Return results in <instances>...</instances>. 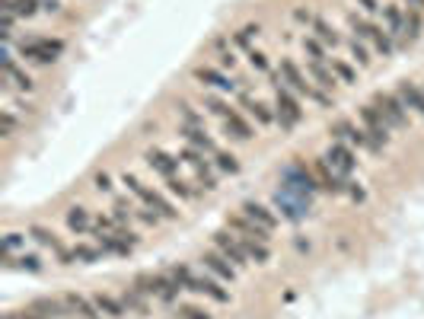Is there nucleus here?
Returning <instances> with one entry per match:
<instances>
[{
  "label": "nucleus",
  "instance_id": "f257e3e1",
  "mask_svg": "<svg viewBox=\"0 0 424 319\" xmlns=\"http://www.w3.org/2000/svg\"><path fill=\"white\" fill-rule=\"evenodd\" d=\"M13 49L23 58V64L51 67V64H58V58L67 51V42L64 39H51V36H29V39H19Z\"/></svg>",
  "mask_w": 424,
  "mask_h": 319
},
{
  "label": "nucleus",
  "instance_id": "f03ea898",
  "mask_svg": "<svg viewBox=\"0 0 424 319\" xmlns=\"http://www.w3.org/2000/svg\"><path fill=\"white\" fill-rule=\"evenodd\" d=\"M268 86L275 90V118H278V128H281L284 134H291L293 128L303 121V106H300L297 93L284 86L281 71H271L268 74Z\"/></svg>",
  "mask_w": 424,
  "mask_h": 319
},
{
  "label": "nucleus",
  "instance_id": "7ed1b4c3",
  "mask_svg": "<svg viewBox=\"0 0 424 319\" xmlns=\"http://www.w3.org/2000/svg\"><path fill=\"white\" fill-rule=\"evenodd\" d=\"M131 284L141 290L143 297L160 300L163 307H173V303L182 297V284L176 281L169 271H141V275H134Z\"/></svg>",
  "mask_w": 424,
  "mask_h": 319
},
{
  "label": "nucleus",
  "instance_id": "20e7f679",
  "mask_svg": "<svg viewBox=\"0 0 424 319\" xmlns=\"http://www.w3.org/2000/svg\"><path fill=\"white\" fill-rule=\"evenodd\" d=\"M169 275L182 284V290L204 294V297H211L214 303H230V290L221 288V281H217L214 275H208V271H204V275H195L186 262H176V265H169Z\"/></svg>",
  "mask_w": 424,
  "mask_h": 319
},
{
  "label": "nucleus",
  "instance_id": "39448f33",
  "mask_svg": "<svg viewBox=\"0 0 424 319\" xmlns=\"http://www.w3.org/2000/svg\"><path fill=\"white\" fill-rule=\"evenodd\" d=\"M121 186H128V192H131L141 205H147L150 211L160 214L163 221H179V214H182L179 205H173V201H169L163 192H156V188H150L147 182H141L134 173H128V169H125V173H121Z\"/></svg>",
  "mask_w": 424,
  "mask_h": 319
},
{
  "label": "nucleus",
  "instance_id": "423d86ee",
  "mask_svg": "<svg viewBox=\"0 0 424 319\" xmlns=\"http://www.w3.org/2000/svg\"><path fill=\"white\" fill-rule=\"evenodd\" d=\"M176 112H179V134H182V141L191 144V147H198V151H204L208 157H214L221 147H217V141L208 134L201 115H198L188 103H179V106H176Z\"/></svg>",
  "mask_w": 424,
  "mask_h": 319
},
{
  "label": "nucleus",
  "instance_id": "0eeeda50",
  "mask_svg": "<svg viewBox=\"0 0 424 319\" xmlns=\"http://www.w3.org/2000/svg\"><path fill=\"white\" fill-rule=\"evenodd\" d=\"M281 77H284V86H287V90H293L297 96H303L306 103H316V106H323V108L335 106V96H329L325 90H319V86L310 80V74H303V71L297 67V61H291V58L281 61Z\"/></svg>",
  "mask_w": 424,
  "mask_h": 319
},
{
  "label": "nucleus",
  "instance_id": "6e6552de",
  "mask_svg": "<svg viewBox=\"0 0 424 319\" xmlns=\"http://www.w3.org/2000/svg\"><path fill=\"white\" fill-rule=\"evenodd\" d=\"M348 26H351L354 39L373 45V51H377L380 58H393L395 54V42L389 39V32L383 23H373V19H367L364 13H348Z\"/></svg>",
  "mask_w": 424,
  "mask_h": 319
},
{
  "label": "nucleus",
  "instance_id": "1a4fd4ad",
  "mask_svg": "<svg viewBox=\"0 0 424 319\" xmlns=\"http://www.w3.org/2000/svg\"><path fill=\"white\" fill-rule=\"evenodd\" d=\"M179 160L191 166V173H195V186L201 188V192H217L221 188V179H217V166L214 160H208V153L198 151V147L191 144H182L179 147Z\"/></svg>",
  "mask_w": 424,
  "mask_h": 319
},
{
  "label": "nucleus",
  "instance_id": "9d476101",
  "mask_svg": "<svg viewBox=\"0 0 424 319\" xmlns=\"http://www.w3.org/2000/svg\"><path fill=\"white\" fill-rule=\"evenodd\" d=\"M332 141H345V144H351L354 151H367V153H383L377 144L370 141V134L364 131V125H354L351 118H338L332 125Z\"/></svg>",
  "mask_w": 424,
  "mask_h": 319
},
{
  "label": "nucleus",
  "instance_id": "9b49d317",
  "mask_svg": "<svg viewBox=\"0 0 424 319\" xmlns=\"http://www.w3.org/2000/svg\"><path fill=\"white\" fill-rule=\"evenodd\" d=\"M191 80L201 86H208V90L214 93H227V96H236V90L243 83L239 80H233L227 71H221V67H211V64H198L195 71H191Z\"/></svg>",
  "mask_w": 424,
  "mask_h": 319
},
{
  "label": "nucleus",
  "instance_id": "f8f14e48",
  "mask_svg": "<svg viewBox=\"0 0 424 319\" xmlns=\"http://www.w3.org/2000/svg\"><path fill=\"white\" fill-rule=\"evenodd\" d=\"M358 115H360V125H364V131L370 134V141L380 147H389V141H393V128H389V121L380 115V108L373 106V103H367V106H360L358 108Z\"/></svg>",
  "mask_w": 424,
  "mask_h": 319
},
{
  "label": "nucleus",
  "instance_id": "ddd939ff",
  "mask_svg": "<svg viewBox=\"0 0 424 319\" xmlns=\"http://www.w3.org/2000/svg\"><path fill=\"white\" fill-rule=\"evenodd\" d=\"M236 103H239V108H243V112L249 115V118L256 121L258 128H271V125H278L275 108H271V106H265L258 96H252V90H249V86H239V90H236Z\"/></svg>",
  "mask_w": 424,
  "mask_h": 319
},
{
  "label": "nucleus",
  "instance_id": "4468645a",
  "mask_svg": "<svg viewBox=\"0 0 424 319\" xmlns=\"http://www.w3.org/2000/svg\"><path fill=\"white\" fill-rule=\"evenodd\" d=\"M26 233H29V240L39 243L42 249H51L54 259H58L61 265H74V262H71V249L61 243V236L54 233L51 227H45V223H29V227H26Z\"/></svg>",
  "mask_w": 424,
  "mask_h": 319
},
{
  "label": "nucleus",
  "instance_id": "2eb2a0df",
  "mask_svg": "<svg viewBox=\"0 0 424 319\" xmlns=\"http://www.w3.org/2000/svg\"><path fill=\"white\" fill-rule=\"evenodd\" d=\"M211 243H214V249L217 253H223L227 255L230 262H233L236 268H246V265H252V259L249 255H246V249H243V243H239V236L233 233V230H214V233H211Z\"/></svg>",
  "mask_w": 424,
  "mask_h": 319
},
{
  "label": "nucleus",
  "instance_id": "dca6fc26",
  "mask_svg": "<svg viewBox=\"0 0 424 319\" xmlns=\"http://www.w3.org/2000/svg\"><path fill=\"white\" fill-rule=\"evenodd\" d=\"M373 106L380 108V115L383 118L389 121V128H408V108L402 106V99H399V93H377V96H373Z\"/></svg>",
  "mask_w": 424,
  "mask_h": 319
},
{
  "label": "nucleus",
  "instance_id": "f3484780",
  "mask_svg": "<svg viewBox=\"0 0 424 319\" xmlns=\"http://www.w3.org/2000/svg\"><path fill=\"white\" fill-rule=\"evenodd\" d=\"M143 163H147L163 182L173 179V176H179V166H182L179 153H169L166 147H150V151L143 153Z\"/></svg>",
  "mask_w": 424,
  "mask_h": 319
},
{
  "label": "nucleus",
  "instance_id": "a211bd4d",
  "mask_svg": "<svg viewBox=\"0 0 424 319\" xmlns=\"http://www.w3.org/2000/svg\"><path fill=\"white\" fill-rule=\"evenodd\" d=\"M323 157H325V163H329L335 173L345 176V179L354 173V169H358V153H354V147L345 144V141H332V147L323 153Z\"/></svg>",
  "mask_w": 424,
  "mask_h": 319
},
{
  "label": "nucleus",
  "instance_id": "6ab92c4d",
  "mask_svg": "<svg viewBox=\"0 0 424 319\" xmlns=\"http://www.w3.org/2000/svg\"><path fill=\"white\" fill-rule=\"evenodd\" d=\"M198 262L204 265V271H208V275H214L217 281H223V284H233V281H236V275H239V268H236L223 253H217V249L204 253Z\"/></svg>",
  "mask_w": 424,
  "mask_h": 319
},
{
  "label": "nucleus",
  "instance_id": "aec40b11",
  "mask_svg": "<svg viewBox=\"0 0 424 319\" xmlns=\"http://www.w3.org/2000/svg\"><path fill=\"white\" fill-rule=\"evenodd\" d=\"M313 173H316V182H319V188H323V192H329V195H348V179L335 173L329 163H325V157L313 160Z\"/></svg>",
  "mask_w": 424,
  "mask_h": 319
},
{
  "label": "nucleus",
  "instance_id": "412c9836",
  "mask_svg": "<svg viewBox=\"0 0 424 319\" xmlns=\"http://www.w3.org/2000/svg\"><path fill=\"white\" fill-rule=\"evenodd\" d=\"M383 23H386L389 39L395 42V51H405V10L399 4L383 6Z\"/></svg>",
  "mask_w": 424,
  "mask_h": 319
},
{
  "label": "nucleus",
  "instance_id": "4be33fe9",
  "mask_svg": "<svg viewBox=\"0 0 424 319\" xmlns=\"http://www.w3.org/2000/svg\"><path fill=\"white\" fill-rule=\"evenodd\" d=\"M227 230H233L236 236H249V240H258V243H271V230H265L262 223L249 221L246 214H230L227 217Z\"/></svg>",
  "mask_w": 424,
  "mask_h": 319
},
{
  "label": "nucleus",
  "instance_id": "5701e85b",
  "mask_svg": "<svg viewBox=\"0 0 424 319\" xmlns=\"http://www.w3.org/2000/svg\"><path fill=\"white\" fill-rule=\"evenodd\" d=\"M26 310H32V313H39L45 319H67V316H74L71 307L64 303V297H36V300H32Z\"/></svg>",
  "mask_w": 424,
  "mask_h": 319
},
{
  "label": "nucleus",
  "instance_id": "b1692460",
  "mask_svg": "<svg viewBox=\"0 0 424 319\" xmlns=\"http://www.w3.org/2000/svg\"><path fill=\"white\" fill-rule=\"evenodd\" d=\"M223 131H227V138H233L236 144H249V141L258 134V131H256V125H249V118H246V115L239 112V108H236L233 115H230L227 121H223Z\"/></svg>",
  "mask_w": 424,
  "mask_h": 319
},
{
  "label": "nucleus",
  "instance_id": "393cba45",
  "mask_svg": "<svg viewBox=\"0 0 424 319\" xmlns=\"http://www.w3.org/2000/svg\"><path fill=\"white\" fill-rule=\"evenodd\" d=\"M306 74H310V80L319 86V90H325L329 96H335V86H338V77H335L332 64H325V61H306Z\"/></svg>",
  "mask_w": 424,
  "mask_h": 319
},
{
  "label": "nucleus",
  "instance_id": "a878e982",
  "mask_svg": "<svg viewBox=\"0 0 424 319\" xmlns=\"http://www.w3.org/2000/svg\"><path fill=\"white\" fill-rule=\"evenodd\" d=\"M0 259H4L6 271H26V275H42L45 271V262L36 253H26V249L19 255H0Z\"/></svg>",
  "mask_w": 424,
  "mask_h": 319
},
{
  "label": "nucleus",
  "instance_id": "bb28decb",
  "mask_svg": "<svg viewBox=\"0 0 424 319\" xmlns=\"http://www.w3.org/2000/svg\"><path fill=\"white\" fill-rule=\"evenodd\" d=\"M64 223H67V230H71L74 236H90L96 221L90 217V211H86L84 205H74V208H67L64 211Z\"/></svg>",
  "mask_w": 424,
  "mask_h": 319
},
{
  "label": "nucleus",
  "instance_id": "cd10ccee",
  "mask_svg": "<svg viewBox=\"0 0 424 319\" xmlns=\"http://www.w3.org/2000/svg\"><path fill=\"white\" fill-rule=\"evenodd\" d=\"M61 297H64V303L71 307V313L77 319H102L99 307L93 303V297H84V294H77V290H67V294H61Z\"/></svg>",
  "mask_w": 424,
  "mask_h": 319
},
{
  "label": "nucleus",
  "instance_id": "c85d7f7f",
  "mask_svg": "<svg viewBox=\"0 0 424 319\" xmlns=\"http://www.w3.org/2000/svg\"><path fill=\"white\" fill-rule=\"evenodd\" d=\"M395 93H399L402 106H405L408 112H415V115H421L424 118V86H418L415 80H402Z\"/></svg>",
  "mask_w": 424,
  "mask_h": 319
},
{
  "label": "nucleus",
  "instance_id": "c756f323",
  "mask_svg": "<svg viewBox=\"0 0 424 319\" xmlns=\"http://www.w3.org/2000/svg\"><path fill=\"white\" fill-rule=\"evenodd\" d=\"M118 297H121V303H125V310H128L131 316H141V319H143V316L153 313V310H150V297H143L141 290L134 288V284H125Z\"/></svg>",
  "mask_w": 424,
  "mask_h": 319
},
{
  "label": "nucleus",
  "instance_id": "7c9ffc66",
  "mask_svg": "<svg viewBox=\"0 0 424 319\" xmlns=\"http://www.w3.org/2000/svg\"><path fill=\"white\" fill-rule=\"evenodd\" d=\"M243 214L249 217V221H256V223H262L265 230H271V233H275L278 230V214L271 211L268 205H262V201H243Z\"/></svg>",
  "mask_w": 424,
  "mask_h": 319
},
{
  "label": "nucleus",
  "instance_id": "2f4dec72",
  "mask_svg": "<svg viewBox=\"0 0 424 319\" xmlns=\"http://www.w3.org/2000/svg\"><path fill=\"white\" fill-rule=\"evenodd\" d=\"M424 36V10L421 6H405V49L418 45Z\"/></svg>",
  "mask_w": 424,
  "mask_h": 319
},
{
  "label": "nucleus",
  "instance_id": "473e14b6",
  "mask_svg": "<svg viewBox=\"0 0 424 319\" xmlns=\"http://www.w3.org/2000/svg\"><path fill=\"white\" fill-rule=\"evenodd\" d=\"M201 106L208 108L211 115H217L221 121H227L230 115L236 112V106L230 103V99H223V93H214V90H204V96H201Z\"/></svg>",
  "mask_w": 424,
  "mask_h": 319
},
{
  "label": "nucleus",
  "instance_id": "72a5a7b5",
  "mask_svg": "<svg viewBox=\"0 0 424 319\" xmlns=\"http://www.w3.org/2000/svg\"><path fill=\"white\" fill-rule=\"evenodd\" d=\"M93 303L99 307V313L106 316V319H121V316H128V310H125V303H121V297H112V294H106V290H96V294H93Z\"/></svg>",
  "mask_w": 424,
  "mask_h": 319
},
{
  "label": "nucleus",
  "instance_id": "f704fd0d",
  "mask_svg": "<svg viewBox=\"0 0 424 319\" xmlns=\"http://www.w3.org/2000/svg\"><path fill=\"white\" fill-rule=\"evenodd\" d=\"M102 259H106V253H102L96 243H93V246H90V243H74V246H71V262H74V265H77V262H80V265H96V262H102Z\"/></svg>",
  "mask_w": 424,
  "mask_h": 319
},
{
  "label": "nucleus",
  "instance_id": "c9c22d12",
  "mask_svg": "<svg viewBox=\"0 0 424 319\" xmlns=\"http://www.w3.org/2000/svg\"><path fill=\"white\" fill-rule=\"evenodd\" d=\"M310 29H313V36H316V39H319V42H323V45H325V49H329V51H335V49H341V36H338V32H335V26L329 23V19L316 16V23H313V26H310Z\"/></svg>",
  "mask_w": 424,
  "mask_h": 319
},
{
  "label": "nucleus",
  "instance_id": "e433bc0d",
  "mask_svg": "<svg viewBox=\"0 0 424 319\" xmlns=\"http://www.w3.org/2000/svg\"><path fill=\"white\" fill-rule=\"evenodd\" d=\"M258 36H262V26H258V23H246L243 29H236L230 39H233V49H236V51H246V54H249Z\"/></svg>",
  "mask_w": 424,
  "mask_h": 319
},
{
  "label": "nucleus",
  "instance_id": "4c0bfd02",
  "mask_svg": "<svg viewBox=\"0 0 424 319\" xmlns=\"http://www.w3.org/2000/svg\"><path fill=\"white\" fill-rule=\"evenodd\" d=\"M239 243H243L246 255L252 259V265H268V262H271V246H268V243L249 240V236H239Z\"/></svg>",
  "mask_w": 424,
  "mask_h": 319
},
{
  "label": "nucleus",
  "instance_id": "58836bf2",
  "mask_svg": "<svg viewBox=\"0 0 424 319\" xmlns=\"http://www.w3.org/2000/svg\"><path fill=\"white\" fill-rule=\"evenodd\" d=\"M211 160H214L217 173H223V176H239V173H243V163H239V157L233 151H223V147H221V151H217Z\"/></svg>",
  "mask_w": 424,
  "mask_h": 319
},
{
  "label": "nucleus",
  "instance_id": "ea45409f",
  "mask_svg": "<svg viewBox=\"0 0 424 319\" xmlns=\"http://www.w3.org/2000/svg\"><path fill=\"white\" fill-rule=\"evenodd\" d=\"M19 131V118H16V108L13 106H4L0 108V138L4 141H13Z\"/></svg>",
  "mask_w": 424,
  "mask_h": 319
},
{
  "label": "nucleus",
  "instance_id": "a19ab883",
  "mask_svg": "<svg viewBox=\"0 0 424 319\" xmlns=\"http://www.w3.org/2000/svg\"><path fill=\"white\" fill-rule=\"evenodd\" d=\"M303 51H306V61H325L329 64V49H325L323 42H319L316 36H303Z\"/></svg>",
  "mask_w": 424,
  "mask_h": 319
},
{
  "label": "nucleus",
  "instance_id": "79ce46f5",
  "mask_svg": "<svg viewBox=\"0 0 424 319\" xmlns=\"http://www.w3.org/2000/svg\"><path fill=\"white\" fill-rule=\"evenodd\" d=\"M332 64V71H335V77H338V83H358V71H354V64L351 61H341V58H332L329 61Z\"/></svg>",
  "mask_w": 424,
  "mask_h": 319
},
{
  "label": "nucleus",
  "instance_id": "37998d69",
  "mask_svg": "<svg viewBox=\"0 0 424 319\" xmlns=\"http://www.w3.org/2000/svg\"><path fill=\"white\" fill-rule=\"evenodd\" d=\"M348 51H351V61L358 67H370L373 64V54H370V49H367V42H360V39H351V42H348Z\"/></svg>",
  "mask_w": 424,
  "mask_h": 319
},
{
  "label": "nucleus",
  "instance_id": "c03bdc74",
  "mask_svg": "<svg viewBox=\"0 0 424 319\" xmlns=\"http://www.w3.org/2000/svg\"><path fill=\"white\" fill-rule=\"evenodd\" d=\"M13 13L29 23V19H36L42 13V6H39V0H13Z\"/></svg>",
  "mask_w": 424,
  "mask_h": 319
},
{
  "label": "nucleus",
  "instance_id": "a18cd8bd",
  "mask_svg": "<svg viewBox=\"0 0 424 319\" xmlns=\"http://www.w3.org/2000/svg\"><path fill=\"white\" fill-rule=\"evenodd\" d=\"M26 236L29 233H6L4 246H0V255H19V249L26 246Z\"/></svg>",
  "mask_w": 424,
  "mask_h": 319
},
{
  "label": "nucleus",
  "instance_id": "49530a36",
  "mask_svg": "<svg viewBox=\"0 0 424 319\" xmlns=\"http://www.w3.org/2000/svg\"><path fill=\"white\" fill-rule=\"evenodd\" d=\"M163 217L156 211H150L147 205H134V223H141V227H156Z\"/></svg>",
  "mask_w": 424,
  "mask_h": 319
},
{
  "label": "nucleus",
  "instance_id": "de8ad7c7",
  "mask_svg": "<svg viewBox=\"0 0 424 319\" xmlns=\"http://www.w3.org/2000/svg\"><path fill=\"white\" fill-rule=\"evenodd\" d=\"M246 61H249V67H252V71L265 74V77H268V74H271V61H268V58H265V51L252 49L249 54H246Z\"/></svg>",
  "mask_w": 424,
  "mask_h": 319
},
{
  "label": "nucleus",
  "instance_id": "09e8293b",
  "mask_svg": "<svg viewBox=\"0 0 424 319\" xmlns=\"http://www.w3.org/2000/svg\"><path fill=\"white\" fill-rule=\"evenodd\" d=\"M176 319H214L208 313V310L201 307H191V303H179V310H176Z\"/></svg>",
  "mask_w": 424,
  "mask_h": 319
},
{
  "label": "nucleus",
  "instance_id": "8fccbe9b",
  "mask_svg": "<svg viewBox=\"0 0 424 319\" xmlns=\"http://www.w3.org/2000/svg\"><path fill=\"white\" fill-rule=\"evenodd\" d=\"M214 58H217V67H221V71H236V64H239L236 49H227V51L214 54Z\"/></svg>",
  "mask_w": 424,
  "mask_h": 319
},
{
  "label": "nucleus",
  "instance_id": "3c124183",
  "mask_svg": "<svg viewBox=\"0 0 424 319\" xmlns=\"http://www.w3.org/2000/svg\"><path fill=\"white\" fill-rule=\"evenodd\" d=\"M93 188H96L99 195H112V188H115L112 176H108V173H96V176H93Z\"/></svg>",
  "mask_w": 424,
  "mask_h": 319
},
{
  "label": "nucleus",
  "instance_id": "603ef678",
  "mask_svg": "<svg viewBox=\"0 0 424 319\" xmlns=\"http://www.w3.org/2000/svg\"><path fill=\"white\" fill-rule=\"evenodd\" d=\"M291 16H293V23H300V26H313V23H316V13H313L310 6H293Z\"/></svg>",
  "mask_w": 424,
  "mask_h": 319
},
{
  "label": "nucleus",
  "instance_id": "864d4df0",
  "mask_svg": "<svg viewBox=\"0 0 424 319\" xmlns=\"http://www.w3.org/2000/svg\"><path fill=\"white\" fill-rule=\"evenodd\" d=\"M208 49L214 51V54H221V51L233 49V39H230V36H214V39H211V42H208Z\"/></svg>",
  "mask_w": 424,
  "mask_h": 319
},
{
  "label": "nucleus",
  "instance_id": "5fc2aeb1",
  "mask_svg": "<svg viewBox=\"0 0 424 319\" xmlns=\"http://www.w3.org/2000/svg\"><path fill=\"white\" fill-rule=\"evenodd\" d=\"M39 6H42V13H48V16H64V4L61 0H39Z\"/></svg>",
  "mask_w": 424,
  "mask_h": 319
},
{
  "label": "nucleus",
  "instance_id": "6e6d98bb",
  "mask_svg": "<svg viewBox=\"0 0 424 319\" xmlns=\"http://www.w3.org/2000/svg\"><path fill=\"white\" fill-rule=\"evenodd\" d=\"M358 6H360V13H364V16H373V13H380V4H377V0H358Z\"/></svg>",
  "mask_w": 424,
  "mask_h": 319
},
{
  "label": "nucleus",
  "instance_id": "4d7b16f0",
  "mask_svg": "<svg viewBox=\"0 0 424 319\" xmlns=\"http://www.w3.org/2000/svg\"><path fill=\"white\" fill-rule=\"evenodd\" d=\"M348 195H351L354 201H364V198H367V192L358 186V182H348Z\"/></svg>",
  "mask_w": 424,
  "mask_h": 319
},
{
  "label": "nucleus",
  "instance_id": "13d9d810",
  "mask_svg": "<svg viewBox=\"0 0 424 319\" xmlns=\"http://www.w3.org/2000/svg\"><path fill=\"white\" fill-rule=\"evenodd\" d=\"M16 319H45V316L32 313V310H16Z\"/></svg>",
  "mask_w": 424,
  "mask_h": 319
},
{
  "label": "nucleus",
  "instance_id": "bf43d9fd",
  "mask_svg": "<svg viewBox=\"0 0 424 319\" xmlns=\"http://www.w3.org/2000/svg\"><path fill=\"white\" fill-rule=\"evenodd\" d=\"M293 246H297V253H310V240H293Z\"/></svg>",
  "mask_w": 424,
  "mask_h": 319
}]
</instances>
